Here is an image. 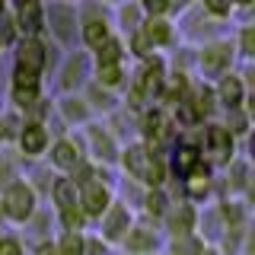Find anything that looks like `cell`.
<instances>
[{"label":"cell","mask_w":255,"mask_h":255,"mask_svg":"<svg viewBox=\"0 0 255 255\" xmlns=\"http://www.w3.org/2000/svg\"><path fill=\"white\" fill-rule=\"evenodd\" d=\"M118 166H122L125 179L134 182V185L140 188H153V185H166V179H169V163L163 159L156 147H150V143L143 140H134L122 147V153H118Z\"/></svg>","instance_id":"obj_1"},{"label":"cell","mask_w":255,"mask_h":255,"mask_svg":"<svg viewBox=\"0 0 255 255\" xmlns=\"http://www.w3.org/2000/svg\"><path fill=\"white\" fill-rule=\"evenodd\" d=\"M45 58L48 48L38 35H22L13 51V86H29L42 90V74H45Z\"/></svg>","instance_id":"obj_2"},{"label":"cell","mask_w":255,"mask_h":255,"mask_svg":"<svg viewBox=\"0 0 255 255\" xmlns=\"http://www.w3.org/2000/svg\"><path fill=\"white\" fill-rule=\"evenodd\" d=\"M166 61L159 58V54H147L143 58V64L137 70H134L131 77V96H128V106L134 109H150L153 102L163 96V83H166Z\"/></svg>","instance_id":"obj_3"},{"label":"cell","mask_w":255,"mask_h":255,"mask_svg":"<svg viewBox=\"0 0 255 255\" xmlns=\"http://www.w3.org/2000/svg\"><path fill=\"white\" fill-rule=\"evenodd\" d=\"M38 211V191L29 179H13L10 185L0 188V217L13 227H26Z\"/></svg>","instance_id":"obj_4"},{"label":"cell","mask_w":255,"mask_h":255,"mask_svg":"<svg viewBox=\"0 0 255 255\" xmlns=\"http://www.w3.org/2000/svg\"><path fill=\"white\" fill-rule=\"evenodd\" d=\"M233 61H236L233 38H211L195 51V67L201 74V80H217L223 74H230Z\"/></svg>","instance_id":"obj_5"},{"label":"cell","mask_w":255,"mask_h":255,"mask_svg":"<svg viewBox=\"0 0 255 255\" xmlns=\"http://www.w3.org/2000/svg\"><path fill=\"white\" fill-rule=\"evenodd\" d=\"M112 201H115V188L99 175V169H96V175H90V179L77 182V204H80V211L86 214L90 223L99 220Z\"/></svg>","instance_id":"obj_6"},{"label":"cell","mask_w":255,"mask_h":255,"mask_svg":"<svg viewBox=\"0 0 255 255\" xmlns=\"http://www.w3.org/2000/svg\"><path fill=\"white\" fill-rule=\"evenodd\" d=\"M134 35H137L140 45L153 54L169 51V48H175V42H179V32H175V22L169 16H143L140 26L134 29Z\"/></svg>","instance_id":"obj_7"},{"label":"cell","mask_w":255,"mask_h":255,"mask_svg":"<svg viewBox=\"0 0 255 255\" xmlns=\"http://www.w3.org/2000/svg\"><path fill=\"white\" fill-rule=\"evenodd\" d=\"M201 159L207 166H227L236 153V143H233V131L227 125H207L204 134H201Z\"/></svg>","instance_id":"obj_8"},{"label":"cell","mask_w":255,"mask_h":255,"mask_svg":"<svg viewBox=\"0 0 255 255\" xmlns=\"http://www.w3.org/2000/svg\"><path fill=\"white\" fill-rule=\"evenodd\" d=\"M83 131H86V140H90V143H83L86 156H90L96 166H118L122 143H118L115 134H112L109 128H102V125H93V122H86Z\"/></svg>","instance_id":"obj_9"},{"label":"cell","mask_w":255,"mask_h":255,"mask_svg":"<svg viewBox=\"0 0 255 255\" xmlns=\"http://www.w3.org/2000/svg\"><path fill=\"white\" fill-rule=\"evenodd\" d=\"M175 125L172 122V115L166 109H143V115H140V122H137V131H140V140L143 143H150V147H166L172 137H175Z\"/></svg>","instance_id":"obj_10"},{"label":"cell","mask_w":255,"mask_h":255,"mask_svg":"<svg viewBox=\"0 0 255 255\" xmlns=\"http://www.w3.org/2000/svg\"><path fill=\"white\" fill-rule=\"evenodd\" d=\"M118 249L125 255H156L163 249V236H159V230L153 227V220H137L128 227V233L122 236V243H118Z\"/></svg>","instance_id":"obj_11"},{"label":"cell","mask_w":255,"mask_h":255,"mask_svg":"<svg viewBox=\"0 0 255 255\" xmlns=\"http://www.w3.org/2000/svg\"><path fill=\"white\" fill-rule=\"evenodd\" d=\"M45 26L61 45H77V6L74 0H51L45 10Z\"/></svg>","instance_id":"obj_12"},{"label":"cell","mask_w":255,"mask_h":255,"mask_svg":"<svg viewBox=\"0 0 255 255\" xmlns=\"http://www.w3.org/2000/svg\"><path fill=\"white\" fill-rule=\"evenodd\" d=\"M131 223H134V207L115 198V201L106 207V214L99 217V233H96V236H99L106 246H118Z\"/></svg>","instance_id":"obj_13"},{"label":"cell","mask_w":255,"mask_h":255,"mask_svg":"<svg viewBox=\"0 0 255 255\" xmlns=\"http://www.w3.org/2000/svg\"><path fill=\"white\" fill-rule=\"evenodd\" d=\"M16 150H19L26 159H42L51 147V131H48L45 122L32 118V122H22L19 131H16Z\"/></svg>","instance_id":"obj_14"},{"label":"cell","mask_w":255,"mask_h":255,"mask_svg":"<svg viewBox=\"0 0 255 255\" xmlns=\"http://www.w3.org/2000/svg\"><path fill=\"white\" fill-rule=\"evenodd\" d=\"M159 223L166 227L169 239H172V236L195 233V227H198V207H195V201H188V198H179V201H175V198H172Z\"/></svg>","instance_id":"obj_15"},{"label":"cell","mask_w":255,"mask_h":255,"mask_svg":"<svg viewBox=\"0 0 255 255\" xmlns=\"http://www.w3.org/2000/svg\"><path fill=\"white\" fill-rule=\"evenodd\" d=\"M214 96H217V106H223L227 112H236L243 106H249V86H246V80L236 74V70H230V74H223L214 80Z\"/></svg>","instance_id":"obj_16"},{"label":"cell","mask_w":255,"mask_h":255,"mask_svg":"<svg viewBox=\"0 0 255 255\" xmlns=\"http://www.w3.org/2000/svg\"><path fill=\"white\" fill-rule=\"evenodd\" d=\"M90 74H93V58L90 51H77L64 61V70L58 77V86L64 93H80L86 83H90Z\"/></svg>","instance_id":"obj_17"},{"label":"cell","mask_w":255,"mask_h":255,"mask_svg":"<svg viewBox=\"0 0 255 255\" xmlns=\"http://www.w3.org/2000/svg\"><path fill=\"white\" fill-rule=\"evenodd\" d=\"M51 153V166L58 169L61 175H70L80 163L86 159V150H83V140H74V137H61V140H51L48 147Z\"/></svg>","instance_id":"obj_18"},{"label":"cell","mask_w":255,"mask_h":255,"mask_svg":"<svg viewBox=\"0 0 255 255\" xmlns=\"http://www.w3.org/2000/svg\"><path fill=\"white\" fill-rule=\"evenodd\" d=\"M13 26L22 32V35H38L45 29V6L42 0H19L16 3V16Z\"/></svg>","instance_id":"obj_19"},{"label":"cell","mask_w":255,"mask_h":255,"mask_svg":"<svg viewBox=\"0 0 255 255\" xmlns=\"http://www.w3.org/2000/svg\"><path fill=\"white\" fill-rule=\"evenodd\" d=\"M128 80L125 61H93V83L106 86V90H122Z\"/></svg>","instance_id":"obj_20"},{"label":"cell","mask_w":255,"mask_h":255,"mask_svg":"<svg viewBox=\"0 0 255 255\" xmlns=\"http://www.w3.org/2000/svg\"><path fill=\"white\" fill-rule=\"evenodd\" d=\"M58 112H61V118L67 125H77V128H83L93 118V109L86 106V99H83V96H77V93L61 96V99H58Z\"/></svg>","instance_id":"obj_21"},{"label":"cell","mask_w":255,"mask_h":255,"mask_svg":"<svg viewBox=\"0 0 255 255\" xmlns=\"http://www.w3.org/2000/svg\"><path fill=\"white\" fill-rule=\"evenodd\" d=\"M172 198L166 195V188L163 185H153V188H143V195H140V214H143V220H163V214H166V207H169Z\"/></svg>","instance_id":"obj_22"},{"label":"cell","mask_w":255,"mask_h":255,"mask_svg":"<svg viewBox=\"0 0 255 255\" xmlns=\"http://www.w3.org/2000/svg\"><path fill=\"white\" fill-rule=\"evenodd\" d=\"M80 96H83L86 106L93 109V115H96V112H106V115H109V112H115V109H118V102H122V99L115 96V90H106V86L93 83V80L83 86V93H80Z\"/></svg>","instance_id":"obj_23"},{"label":"cell","mask_w":255,"mask_h":255,"mask_svg":"<svg viewBox=\"0 0 255 255\" xmlns=\"http://www.w3.org/2000/svg\"><path fill=\"white\" fill-rule=\"evenodd\" d=\"M112 35V29H109V22L106 19H86L83 26H80V42H83V51H96L106 38Z\"/></svg>","instance_id":"obj_24"},{"label":"cell","mask_w":255,"mask_h":255,"mask_svg":"<svg viewBox=\"0 0 255 255\" xmlns=\"http://www.w3.org/2000/svg\"><path fill=\"white\" fill-rule=\"evenodd\" d=\"M198 163H201V150H198V143H188V140H182L179 147H175V153H172V172L182 179V175H185V172H191Z\"/></svg>","instance_id":"obj_25"},{"label":"cell","mask_w":255,"mask_h":255,"mask_svg":"<svg viewBox=\"0 0 255 255\" xmlns=\"http://www.w3.org/2000/svg\"><path fill=\"white\" fill-rule=\"evenodd\" d=\"M54 249H58V255H83L86 233H80V230H61L58 239H54Z\"/></svg>","instance_id":"obj_26"},{"label":"cell","mask_w":255,"mask_h":255,"mask_svg":"<svg viewBox=\"0 0 255 255\" xmlns=\"http://www.w3.org/2000/svg\"><path fill=\"white\" fill-rule=\"evenodd\" d=\"M115 6H118V26H122L128 35H131V32L140 26L143 10L137 6V0H122V3H115Z\"/></svg>","instance_id":"obj_27"},{"label":"cell","mask_w":255,"mask_h":255,"mask_svg":"<svg viewBox=\"0 0 255 255\" xmlns=\"http://www.w3.org/2000/svg\"><path fill=\"white\" fill-rule=\"evenodd\" d=\"M233 45H236V54H239L246 64L255 58V26H252V22H243V29H239V38H236Z\"/></svg>","instance_id":"obj_28"},{"label":"cell","mask_w":255,"mask_h":255,"mask_svg":"<svg viewBox=\"0 0 255 255\" xmlns=\"http://www.w3.org/2000/svg\"><path fill=\"white\" fill-rule=\"evenodd\" d=\"M201 3V10L207 16H214V19H230V16L236 13V0H198Z\"/></svg>","instance_id":"obj_29"},{"label":"cell","mask_w":255,"mask_h":255,"mask_svg":"<svg viewBox=\"0 0 255 255\" xmlns=\"http://www.w3.org/2000/svg\"><path fill=\"white\" fill-rule=\"evenodd\" d=\"M19 125H22V122H19L16 115H3V118H0V147L16 140V131H19Z\"/></svg>","instance_id":"obj_30"},{"label":"cell","mask_w":255,"mask_h":255,"mask_svg":"<svg viewBox=\"0 0 255 255\" xmlns=\"http://www.w3.org/2000/svg\"><path fill=\"white\" fill-rule=\"evenodd\" d=\"M13 179H19V169H16V163H13L10 156H6V150L0 147V188L10 185Z\"/></svg>","instance_id":"obj_31"},{"label":"cell","mask_w":255,"mask_h":255,"mask_svg":"<svg viewBox=\"0 0 255 255\" xmlns=\"http://www.w3.org/2000/svg\"><path fill=\"white\" fill-rule=\"evenodd\" d=\"M0 255H26V246H22L19 236H0Z\"/></svg>","instance_id":"obj_32"},{"label":"cell","mask_w":255,"mask_h":255,"mask_svg":"<svg viewBox=\"0 0 255 255\" xmlns=\"http://www.w3.org/2000/svg\"><path fill=\"white\" fill-rule=\"evenodd\" d=\"M143 16H166L169 13V0H137Z\"/></svg>","instance_id":"obj_33"},{"label":"cell","mask_w":255,"mask_h":255,"mask_svg":"<svg viewBox=\"0 0 255 255\" xmlns=\"http://www.w3.org/2000/svg\"><path fill=\"white\" fill-rule=\"evenodd\" d=\"M83 255H109V246L93 233V236H86V249H83Z\"/></svg>","instance_id":"obj_34"},{"label":"cell","mask_w":255,"mask_h":255,"mask_svg":"<svg viewBox=\"0 0 255 255\" xmlns=\"http://www.w3.org/2000/svg\"><path fill=\"white\" fill-rule=\"evenodd\" d=\"M32 255H58V249H54V239H51V236L42 239V243L32 249Z\"/></svg>","instance_id":"obj_35"},{"label":"cell","mask_w":255,"mask_h":255,"mask_svg":"<svg viewBox=\"0 0 255 255\" xmlns=\"http://www.w3.org/2000/svg\"><path fill=\"white\" fill-rule=\"evenodd\" d=\"M3 13H6V0H0V19H3Z\"/></svg>","instance_id":"obj_36"},{"label":"cell","mask_w":255,"mask_h":255,"mask_svg":"<svg viewBox=\"0 0 255 255\" xmlns=\"http://www.w3.org/2000/svg\"><path fill=\"white\" fill-rule=\"evenodd\" d=\"M102 3H122V0H102Z\"/></svg>","instance_id":"obj_37"},{"label":"cell","mask_w":255,"mask_h":255,"mask_svg":"<svg viewBox=\"0 0 255 255\" xmlns=\"http://www.w3.org/2000/svg\"><path fill=\"white\" fill-rule=\"evenodd\" d=\"M159 255H172V252H159Z\"/></svg>","instance_id":"obj_38"},{"label":"cell","mask_w":255,"mask_h":255,"mask_svg":"<svg viewBox=\"0 0 255 255\" xmlns=\"http://www.w3.org/2000/svg\"><path fill=\"white\" fill-rule=\"evenodd\" d=\"M0 54H3V45H0Z\"/></svg>","instance_id":"obj_39"}]
</instances>
